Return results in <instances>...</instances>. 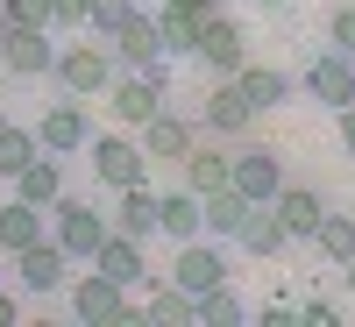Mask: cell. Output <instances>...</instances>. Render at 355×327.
I'll return each mask as SVG.
<instances>
[{"label": "cell", "instance_id": "cell-14", "mask_svg": "<svg viewBox=\"0 0 355 327\" xmlns=\"http://www.w3.org/2000/svg\"><path fill=\"white\" fill-rule=\"evenodd\" d=\"M107 50L121 57V65H135V72L150 65V57H164V36H157V15H142V8H135V15H128L121 28H114V36H107Z\"/></svg>", "mask_w": 355, "mask_h": 327}, {"label": "cell", "instance_id": "cell-11", "mask_svg": "<svg viewBox=\"0 0 355 327\" xmlns=\"http://www.w3.org/2000/svg\"><path fill=\"white\" fill-rule=\"evenodd\" d=\"M0 65H8L15 78H50V65H57L50 28H8V43H0Z\"/></svg>", "mask_w": 355, "mask_h": 327}, {"label": "cell", "instance_id": "cell-1", "mask_svg": "<svg viewBox=\"0 0 355 327\" xmlns=\"http://www.w3.org/2000/svg\"><path fill=\"white\" fill-rule=\"evenodd\" d=\"M50 242L64 249L71 263H93V249L107 242V214H100V206H85V199H64V192H57V199H50Z\"/></svg>", "mask_w": 355, "mask_h": 327}, {"label": "cell", "instance_id": "cell-24", "mask_svg": "<svg viewBox=\"0 0 355 327\" xmlns=\"http://www.w3.org/2000/svg\"><path fill=\"white\" fill-rule=\"evenodd\" d=\"M249 206H256V199H242L234 185H220V192H206V199H199V221H206V235H214V242H234V228H242Z\"/></svg>", "mask_w": 355, "mask_h": 327}, {"label": "cell", "instance_id": "cell-15", "mask_svg": "<svg viewBox=\"0 0 355 327\" xmlns=\"http://www.w3.org/2000/svg\"><path fill=\"white\" fill-rule=\"evenodd\" d=\"M277 221H284V235L291 242H313V228H320V214H327V199H320L313 185H277Z\"/></svg>", "mask_w": 355, "mask_h": 327}, {"label": "cell", "instance_id": "cell-4", "mask_svg": "<svg viewBox=\"0 0 355 327\" xmlns=\"http://www.w3.org/2000/svg\"><path fill=\"white\" fill-rule=\"evenodd\" d=\"M85 157H93V178L114 185V192L150 178V157H142V142H128V135H93V142H85Z\"/></svg>", "mask_w": 355, "mask_h": 327}, {"label": "cell", "instance_id": "cell-2", "mask_svg": "<svg viewBox=\"0 0 355 327\" xmlns=\"http://www.w3.org/2000/svg\"><path fill=\"white\" fill-rule=\"evenodd\" d=\"M50 78L57 85H64V93L71 100H100L107 93V43H64V50H57V65H50Z\"/></svg>", "mask_w": 355, "mask_h": 327}, {"label": "cell", "instance_id": "cell-35", "mask_svg": "<svg viewBox=\"0 0 355 327\" xmlns=\"http://www.w3.org/2000/svg\"><path fill=\"white\" fill-rule=\"evenodd\" d=\"M334 121H341V150L355 157V100H348V107H334Z\"/></svg>", "mask_w": 355, "mask_h": 327}, {"label": "cell", "instance_id": "cell-34", "mask_svg": "<svg viewBox=\"0 0 355 327\" xmlns=\"http://www.w3.org/2000/svg\"><path fill=\"white\" fill-rule=\"evenodd\" d=\"M93 15V0H50V28H78Z\"/></svg>", "mask_w": 355, "mask_h": 327}, {"label": "cell", "instance_id": "cell-5", "mask_svg": "<svg viewBox=\"0 0 355 327\" xmlns=\"http://www.w3.org/2000/svg\"><path fill=\"white\" fill-rule=\"evenodd\" d=\"M171 285H185L192 299H199V292H214V285H227V256H220V242H214V235H192V242H178Z\"/></svg>", "mask_w": 355, "mask_h": 327}, {"label": "cell", "instance_id": "cell-17", "mask_svg": "<svg viewBox=\"0 0 355 327\" xmlns=\"http://www.w3.org/2000/svg\"><path fill=\"white\" fill-rule=\"evenodd\" d=\"M50 235V214L43 206H28V199H8L0 206V256H21L28 242H43Z\"/></svg>", "mask_w": 355, "mask_h": 327}, {"label": "cell", "instance_id": "cell-10", "mask_svg": "<svg viewBox=\"0 0 355 327\" xmlns=\"http://www.w3.org/2000/svg\"><path fill=\"white\" fill-rule=\"evenodd\" d=\"M306 93L320 107H348L355 100V57L348 50H320L313 65H306Z\"/></svg>", "mask_w": 355, "mask_h": 327}, {"label": "cell", "instance_id": "cell-22", "mask_svg": "<svg viewBox=\"0 0 355 327\" xmlns=\"http://www.w3.org/2000/svg\"><path fill=\"white\" fill-rule=\"evenodd\" d=\"M192 150V121H178V114H150V121H142V157H164V164H178Z\"/></svg>", "mask_w": 355, "mask_h": 327}, {"label": "cell", "instance_id": "cell-12", "mask_svg": "<svg viewBox=\"0 0 355 327\" xmlns=\"http://www.w3.org/2000/svg\"><path fill=\"white\" fill-rule=\"evenodd\" d=\"M157 100H164V85L157 78H142V72H128V78H114L107 85V107H114V121H128V128H142L157 114Z\"/></svg>", "mask_w": 355, "mask_h": 327}, {"label": "cell", "instance_id": "cell-31", "mask_svg": "<svg viewBox=\"0 0 355 327\" xmlns=\"http://www.w3.org/2000/svg\"><path fill=\"white\" fill-rule=\"evenodd\" d=\"M128 15H135V0H93V15H85V28H93V36L107 43V36H114V28H121Z\"/></svg>", "mask_w": 355, "mask_h": 327}, {"label": "cell", "instance_id": "cell-39", "mask_svg": "<svg viewBox=\"0 0 355 327\" xmlns=\"http://www.w3.org/2000/svg\"><path fill=\"white\" fill-rule=\"evenodd\" d=\"M0 43H8V15H0Z\"/></svg>", "mask_w": 355, "mask_h": 327}, {"label": "cell", "instance_id": "cell-16", "mask_svg": "<svg viewBox=\"0 0 355 327\" xmlns=\"http://www.w3.org/2000/svg\"><path fill=\"white\" fill-rule=\"evenodd\" d=\"M64 192V157H50V150H36L21 171H15V199H28V206H43L50 214V199Z\"/></svg>", "mask_w": 355, "mask_h": 327}, {"label": "cell", "instance_id": "cell-40", "mask_svg": "<svg viewBox=\"0 0 355 327\" xmlns=\"http://www.w3.org/2000/svg\"><path fill=\"white\" fill-rule=\"evenodd\" d=\"M270 8H284V0H270Z\"/></svg>", "mask_w": 355, "mask_h": 327}, {"label": "cell", "instance_id": "cell-9", "mask_svg": "<svg viewBox=\"0 0 355 327\" xmlns=\"http://www.w3.org/2000/svg\"><path fill=\"white\" fill-rule=\"evenodd\" d=\"M36 142H43L50 157H71V150H85V142H93V121H85V107L64 93V100H57V107L43 114V121H36Z\"/></svg>", "mask_w": 355, "mask_h": 327}, {"label": "cell", "instance_id": "cell-27", "mask_svg": "<svg viewBox=\"0 0 355 327\" xmlns=\"http://www.w3.org/2000/svg\"><path fill=\"white\" fill-rule=\"evenodd\" d=\"M150 320H157V327H164V320H171V327H192V320H199V299H192L185 285L157 278V292H150Z\"/></svg>", "mask_w": 355, "mask_h": 327}, {"label": "cell", "instance_id": "cell-26", "mask_svg": "<svg viewBox=\"0 0 355 327\" xmlns=\"http://www.w3.org/2000/svg\"><path fill=\"white\" fill-rule=\"evenodd\" d=\"M199 22H206V8H164V15H157V36H164V57H185V50L199 43Z\"/></svg>", "mask_w": 355, "mask_h": 327}, {"label": "cell", "instance_id": "cell-38", "mask_svg": "<svg viewBox=\"0 0 355 327\" xmlns=\"http://www.w3.org/2000/svg\"><path fill=\"white\" fill-rule=\"evenodd\" d=\"M341 271H348V292H355V256H348V263H341Z\"/></svg>", "mask_w": 355, "mask_h": 327}, {"label": "cell", "instance_id": "cell-29", "mask_svg": "<svg viewBox=\"0 0 355 327\" xmlns=\"http://www.w3.org/2000/svg\"><path fill=\"white\" fill-rule=\"evenodd\" d=\"M43 142H36V128H15V121H0V178H15L28 157H36Z\"/></svg>", "mask_w": 355, "mask_h": 327}, {"label": "cell", "instance_id": "cell-33", "mask_svg": "<svg viewBox=\"0 0 355 327\" xmlns=\"http://www.w3.org/2000/svg\"><path fill=\"white\" fill-rule=\"evenodd\" d=\"M327 43L355 57V0H348V8H334V22H327Z\"/></svg>", "mask_w": 355, "mask_h": 327}, {"label": "cell", "instance_id": "cell-32", "mask_svg": "<svg viewBox=\"0 0 355 327\" xmlns=\"http://www.w3.org/2000/svg\"><path fill=\"white\" fill-rule=\"evenodd\" d=\"M8 28H50V0H0Z\"/></svg>", "mask_w": 355, "mask_h": 327}, {"label": "cell", "instance_id": "cell-19", "mask_svg": "<svg viewBox=\"0 0 355 327\" xmlns=\"http://www.w3.org/2000/svg\"><path fill=\"white\" fill-rule=\"evenodd\" d=\"M284 242H291V235H284V221H277V206H270V199L249 206L242 228H234V249H242V256H277Z\"/></svg>", "mask_w": 355, "mask_h": 327}, {"label": "cell", "instance_id": "cell-23", "mask_svg": "<svg viewBox=\"0 0 355 327\" xmlns=\"http://www.w3.org/2000/svg\"><path fill=\"white\" fill-rule=\"evenodd\" d=\"M234 85H242V100H249L256 114H270V107L291 100V78H284L277 65H242V72H234Z\"/></svg>", "mask_w": 355, "mask_h": 327}, {"label": "cell", "instance_id": "cell-13", "mask_svg": "<svg viewBox=\"0 0 355 327\" xmlns=\"http://www.w3.org/2000/svg\"><path fill=\"white\" fill-rule=\"evenodd\" d=\"M199 121L214 128V135H249V128H256V107L242 100V85H234V78H220L214 93H206V114H199Z\"/></svg>", "mask_w": 355, "mask_h": 327}, {"label": "cell", "instance_id": "cell-41", "mask_svg": "<svg viewBox=\"0 0 355 327\" xmlns=\"http://www.w3.org/2000/svg\"><path fill=\"white\" fill-rule=\"evenodd\" d=\"M0 278H8V271H0Z\"/></svg>", "mask_w": 355, "mask_h": 327}, {"label": "cell", "instance_id": "cell-28", "mask_svg": "<svg viewBox=\"0 0 355 327\" xmlns=\"http://www.w3.org/2000/svg\"><path fill=\"white\" fill-rule=\"evenodd\" d=\"M313 242L327 249V263L341 271V263L355 256V214H320V228H313Z\"/></svg>", "mask_w": 355, "mask_h": 327}, {"label": "cell", "instance_id": "cell-7", "mask_svg": "<svg viewBox=\"0 0 355 327\" xmlns=\"http://www.w3.org/2000/svg\"><path fill=\"white\" fill-rule=\"evenodd\" d=\"M192 57H206V65H214L220 78H234V72L249 65V50H242V28H234V22L220 15V0L206 8V22H199V43H192Z\"/></svg>", "mask_w": 355, "mask_h": 327}, {"label": "cell", "instance_id": "cell-25", "mask_svg": "<svg viewBox=\"0 0 355 327\" xmlns=\"http://www.w3.org/2000/svg\"><path fill=\"white\" fill-rule=\"evenodd\" d=\"M178 171H185V185H192L199 199L227 185V157H220V150H199V142H192V150H185V157H178Z\"/></svg>", "mask_w": 355, "mask_h": 327}, {"label": "cell", "instance_id": "cell-36", "mask_svg": "<svg viewBox=\"0 0 355 327\" xmlns=\"http://www.w3.org/2000/svg\"><path fill=\"white\" fill-rule=\"evenodd\" d=\"M21 320V306H15V292H0V327H15Z\"/></svg>", "mask_w": 355, "mask_h": 327}, {"label": "cell", "instance_id": "cell-6", "mask_svg": "<svg viewBox=\"0 0 355 327\" xmlns=\"http://www.w3.org/2000/svg\"><path fill=\"white\" fill-rule=\"evenodd\" d=\"M8 263H15L21 292H36V299H50V292H64V285H71V256L57 249L50 235H43V242H28L21 256H8Z\"/></svg>", "mask_w": 355, "mask_h": 327}, {"label": "cell", "instance_id": "cell-37", "mask_svg": "<svg viewBox=\"0 0 355 327\" xmlns=\"http://www.w3.org/2000/svg\"><path fill=\"white\" fill-rule=\"evenodd\" d=\"M164 8H214V0H164Z\"/></svg>", "mask_w": 355, "mask_h": 327}, {"label": "cell", "instance_id": "cell-20", "mask_svg": "<svg viewBox=\"0 0 355 327\" xmlns=\"http://www.w3.org/2000/svg\"><path fill=\"white\" fill-rule=\"evenodd\" d=\"M93 271H107L114 285H142V278H150V256H142V242H128V235L107 228V242L93 249Z\"/></svg>", "mask_w": 355, "mask_h": 327}, {"label": "cell", "instance_id": "cell-30", "mask_svg": "<svg viewBox=\"0 0 355 327\" xmlns=\"http://www.w3.org/2000/svg\"><path fill=\"white\" fill-rule=\"evenodd\" d=\"M199 327H242V299H234L227 285L199 292Z\"/></svg>", "mask_w": 355, "mask_h": 327}, {"label": "cell", "instance_id": "cell-3", "mask_svg": "<svg viewBox=\"0 0 355 327\" xmlns=\"http://www.w3.org/2000/svg\"><path fill=\"white\" fill-rule=\"evenodd\" d=\"M71 313H78L85 327L135 320V306H128V285H114L107 271H85V278H71Z\"/></svg>", "mask_w": 355, "mask_h": 327}, {"label": "cell", "instance_id": "cell-18", "mask_svg": "<svg viewBox=\"0 0 355 327\" xmlns=\"http://www.w3.org/2000/svg\"><path fill=\"white\" fill-rule=\"evenodd\" d=\"M114 235H128V242H150L157 235V192H150V178L142 185H121V206H114Z\"/></svg>", "mask_w": 355, "mask_h": 327}, {"label": "cell", "instance_id": "cell-21", "mask_svg": "<svg viewBox=\"0 0 355 327\" xmlns=\"http://www.w3.org/2000/svg\"><path fill=\"white\" fill-rule=\"evenodd\" d=\"M157 235H171V242H192V235H206V221H199V192H192V185L157 192Z\"/></svg>", "mask_w": 355, "mask_h": 327}, {"label": "cell", "instance_id": "cell-8", "mask_svg": "<svg viewBox=\"0 0 355 327\" xmlns=\"http://www.w3.org/2000/svg\"><path fill=\"white\" fill-rule=\"evenodd\" d=\"M227 185L242 192V199H277V185H284V171H277V150H263V142H249V150H234L227 157Z\"/></svg>", "mask_w": 355, "mask_h": 327}]
</instances>
